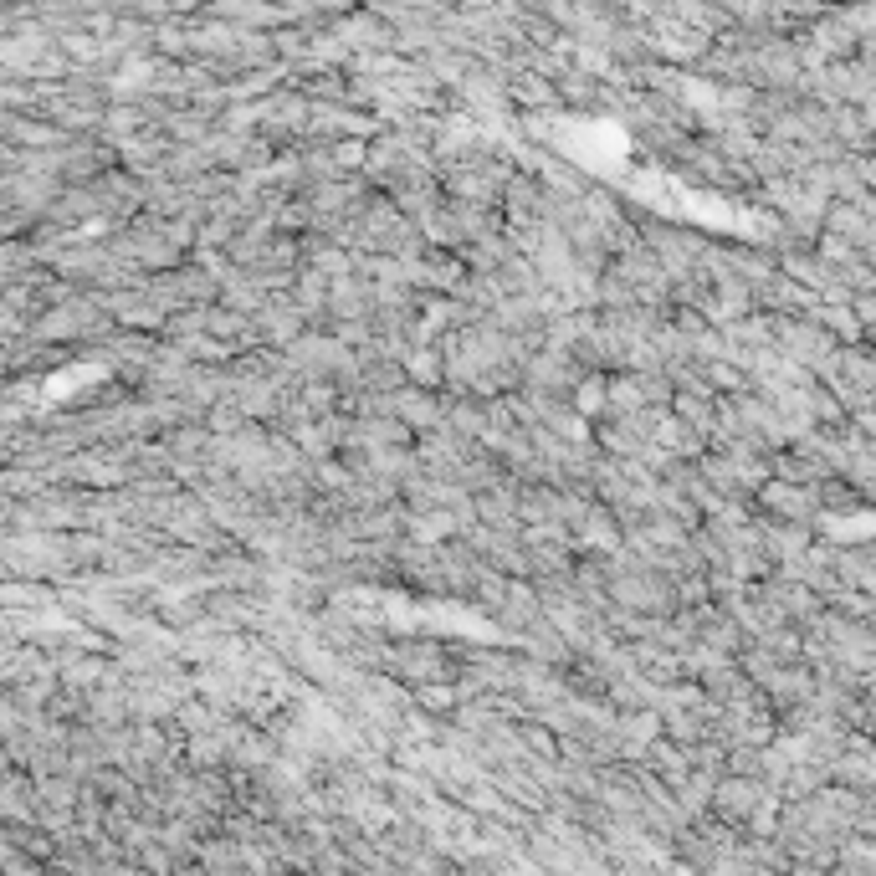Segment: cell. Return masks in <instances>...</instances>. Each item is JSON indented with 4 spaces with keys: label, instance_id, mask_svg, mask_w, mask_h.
Returning <instances> with one entry per match:
<instances>
[{
    "label": "cell",
    "instance_id": "2",
    "mask_svg": "<svg viewBox=\"0 0 876 876\" xmlns=\"http://www.w3.org/2000/svg\"><path fill=\"white\" fill-rule=\"evenodd\" d=\"M441 369H446V354H436L431 344L405 354V374H410V385H415V390H431V385H441Z\"/></svg>",
    "mask_w": 876,
    "mask_h": 876
},
{
    "label": "cell",
    "instance_id": "4",
    "mask_svg": "<svg viewBox=\"0 0 876 876\" xmlns=\"http://www.w3.org/2000/svg\"><path fill=\"white\" fill-rule=\"evenodd\" d=\"M518 98H523V103H549L554 93H549L544 77H523V82H518Z\"/></svg>",
    "mask_w": 876,
    "mask_h": 876
},
{
    "label": "cell",
    "instance_id": "1",
    "mask_svg": "<svg viewBox=\"0 0 876 876\" xmlns=\"http://www.w3.org/2000/svg\"><path fill=\"white\" fill-rule=\"evenodd\" d=\"M390 415H400V421H405V426H415V431H426V436L446 426V410H441V405H436V400H431L426 390H400V395L390 400Z\"/></svg>",
    "mask_w": 876,
    "mask_h": 876
},
{
    "label": "cell",
    "instance_id": "3",
    "mask_svg": "<svg viewBox=\"0 0 876 876\" xmlns=\"http://www.w3.org/2000/svg\"><path fill=\"white\" fill-rule=\"evenodd\" d=\"M574 410L579 415H610V380H590L574 390Z\"/></svg>",
    "mask_w": 876,
    "mask_h": 876
}]
</instances>
